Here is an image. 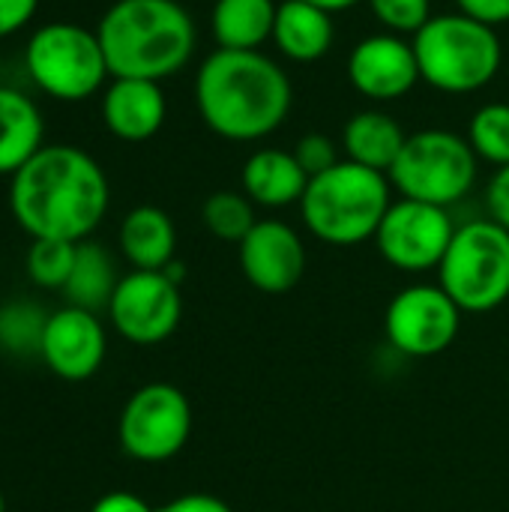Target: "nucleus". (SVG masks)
I'll return each mask as SVG.
<instances>
[{
  "instance_id": "1",
  "label": "nucleus",
  "mask_w": 509,
  "mask_h": 512,
  "mask_svg": "<svg viewBox=\"0 0 509 512\" xmlns=\"http://www.w3.org/2000/svg\"><path fill=\"white\" fill-rule=\"evenodd\" d=\"M111 189L102 165L72 144H45L12 174L9 207L33 240L81 243L108 213Z\"/></svg>"
},
{
  "instance_id": "2",
  "label": "nucleus",
  "mask_w": 509,
  "mask_h": 512,
  "mask_svg": "<svg viewBox=\"0 0 509 512\" xmlns=\"http://www.w3.org/2000/svg\"><path fill=\"white\" fill-rule=\"evenodd\" d=\"M195 105L207 129L219 138L261 141L291 114L294 84L264 51L216 48L198 66Z\"/></svg>"
},
{
  "instance_id": "3",
  "label": "nucleus",
  "mask_w": 509,
  "mask_h": 512,
  "mask_svg": "<svg viewBox=\"0 0 509 512\" xmlns=\"http://www.w3.org/2000/svg\"><path fill=\"white\" fill-rule=\"evenodd\" d=\"M111 78L165 81L195 54L198 30L177 0H117L99 21Z\"/></svg>"
},
{
  "instance_id": "4",
  "label": "nucleus",
  "mask_w": 509,
  "mask_h": 512,
  "mask_svg": "<svg viewBox=\"0 0 509 512\" xmlns=\"http://www.w3.org/2000/svg\"><path fill=\"white\" fill-rule=\"evenodd\" d=\"M390 204L393 186L387 174L342 159L309 180L300 216L315 240L327 246H360L375 240Z\"/></svg>"
},
{
  "instance_id": "5",
  "label": "nucleus",
  "mask_w": 509,
  "mask_h": 512,
  "mask_svg": "<svg viewBox=\"0 0 509 512\" xmlns=\"http://www.w3.org/2000/svg\"><path fill=\"white\" fill-rule=\"evenodd\" d=\"M411 45L420 81L441 93H477L495 81L504 63L498 30L465 12L432 15Z\"/></svg>"
},
{
  "instance_id": "6",
  "label": "nucleus",
  "mask_w": 509,
  "mask_h": 512,
  "mask_svg": "<svg viewBox=\"0 0 509 512\" xmlns=\"http://www.w3.org/2000/svg\"><path fill=\"white\" fill-rule=\"evenodd\" d=\"M438 285L468 315H486L509 300V231L495 219L456 228L438 267Z\"/></svg>"
},
{
  "instance_id": "7",
  "label": "nucleus",
  "mask_w": 509,
  "mask_h": 512,
  "mask_svg": "<svg viewBox=\"0 0 509 512\" xmlns=\"http://www.w3.org/2000/svg\"><path fill=\"white\" fill-rule=\"evenodd\" d=\"M477 162L468 138L450 129H420L408 135L387 177L402 198L450 210L474 189Z\"/></svg>"
},
{
  "instance_id": "8",
  "label": "nucleus",
  "mask_w": 509,
  "mask_h": 512,
  "mask_svg": "<svg viewBox=\"0 0 509 512\" xmlns=\"http://www.w3.org/2000/svg\"><path fill=\"white\" fill-rule=\"evenodd\" d=\"M24 66L33 84L60 102L90 99L111 78L96 30L75 21L42 24L24 48Z\"/></svg>"
},
{
  "instance_id": "9",
  "label": "nucleus",
  "mask_w": 509,
  "mask_h": 512,
  "mask_svg": "<svg viewBox=\"0 0 509 512\" xmlns=\"http://www.w3.org/2000/svg\"><path fill=\"white\" fill-rule=\"evenodd\" d=\"M192 435V405L174 384L153 381L138 387L117 423L120 447L129 459L144 465H162L174 459Z\"/></svg>"
},
{
  "instance_id": "10",
  "label": "nucleus",
  "mask_w": 509,
  "mask_h": 512,
  "mask_svg": "<svg viewBox=\"0 0 509 512\" xmlns=\"http://www.w3.org/2000/svg\"><path fill=\"white\" fill-rule=\"evenodd\" d=\"M456 228L447 207L399 198L381 219L375 246L390 267L402 273H429L441 267Z\"/></svg>"
},
{
  "instance_id": "11",
  "label": "nucleus",
  "mask_w": 509,
  "mask_h": 512,
  "mask_svg": "<svg viewBox=\"0 0 509 512\" xmlns=\"http://www.w3.org/2000/svg\"><path fill=\"white\" fill-rule=\"evenodd\" d=\"M462 309L450 300L441 285L417 282L402 288L384 315V333L390 345L414 360L444 354L459 330H462Z\"/></svg>"
},
{
  "instance_id": "12",
  "label": "nucleus",
  "mask_w": 509,
  "mask_h": 512,
  "mask_svg": "<svg viewBox=\"0 0 509 512\" xmlns=\"http://www.w3.org/2000/svg\"><path fill=\"white\" fill-rule=\"evenodd\" d=\"M111 327L132 345H159L174 336L183 318L180 285L165 270H132L120 276L108 303Z\"/></svg>"
},
{
  "instance_id": "13",
  "label": "nucleus",
  "mask_w": 509,
  "mask_h": 512,
  "mask_svg": "<svg viewBox=\"0 0 509 512\" xmlns=\"http://www.w3.org/2000/svg\"><path fill=\"white\" fill-rule=\"evenodd\" d=\"M108 354V333L96 312L63 306L48 315L39 360L51 375L69 384L90 381Z\"/></svg>"
},
{
  "instance_id": "14",
  "label": "nucleus",
  "mask_w": 509,
  "mask_h": 512,
  "mask_svg": "<svg viewBox=\"0 0 509 512\" xmlns=\"http://www.w3.org/2000/svg\"><path fill=\"white\" fill-rule=\"evenodd\" d=\"M237 255L246 282L261 294H288L306 273V243L282 219H258Z\"/></svg>"
},
{
  "instance_id": "15",
  "label": "nucleus",
  "mask_w": 509,
  "mask_h": 512,
  "mask_svg": "<svg viewBox=\"0 0 509 512\" xmlns=\"http://www.w3.org/2000/svg\"><path fill=\"white\" fill-rule=\"evenodd\" d=\"M351 87L372 102H396L420 81L414 45L396 33H372L348 54Z\"/></svg>"
},
{
  "instance_id": "16",
  "label": "nucleus",
  "mask_w": 509,
  "mask_h": 512,
  "mask_svg": "<svg viewBox=\"0 0 509 512\" xmlns=\"http://www.w3.org/2000/svg\"><path fill=\"white\" fill-rule=\"evenodd\" d=\"M168 114V102L159 81L147 78H111L102 93V120L120 141L153 138Z\"/></svg>"
},
{
  "instance_id": "17",
  "label": "nucleus",
  "mask_w": 509,
  "mask_h": 512,
  "mask_svg": "<svg viewBox=\"0 0 509 512\" xmlns=\"http://www.w3.org/2000/svg\"><path fill=\"white\" fill-rule=\"evenodd\" d=\"M243 195L267 210H282L300 204L309 186V174L291 150L264 147L255 150L243 165Z\"/></svg>"
},
{
  "instance_id": "18",
  "label": "nucleus",
  "mask_w": 509,
  "mask_h": 512,
  "mask_svg": "<svg viewBox=\"0 0 509 512\" xmlns=\"http://www.w3.org/2000/svg\"><path fill=\"white\" fill-rule=\"evenodd\" d=\"M336 39L333 15L306 3V0H282L276 12L273 42L294 63L321 60Z\"/></svg>"
},
{
  "instance_id": "19",
  "label": "nucleus",
  "mask_w": 509,
  "mask_h": 512,
  "mask_svg": "<svg viewBox=\"0 0 509 512\" xmlns=\"http://www.w3.org/2000/svg\"><path fill=\"white\" fill-rule=\"evenodd\" d=\"M120 252L132 270H165L177 252V228L162 207L141 204L120 222Z\"/></svg>"
},
{
  "instance_id": "20",
  "label": "nucleus",
  "mask_w": 509,
  "mask_h": 512,
  "mask_svg": "<svg viewBox=\"0 0 509 512\" xmlns=\"http://www.w3.org/2000/svg\"><path fill=\"white\" fill-rule=\"evenodd\" d=\"M405 141H408V135L399 126V120L390 117L381 108L357 111L342 129L345 159H351L357 165H366L372 171H381V174H390V168L399 159Z\"/></svg>"
},
{
  "instance_id": "21",
  "label": "nucleus",
  "mask_w": 509,
  "mask_h": 512,
  "mask_svg": "<svg viewBox=\"0 0 509 512\" xmlns=\"http://www.w3.org/2000/svg\"><path fill=\"white\" fill-rule=\"evenodd\" d=\"M45 120L27 93L0 87V174L21 171L45 144Z\"/></svg>"
},
{
  "instance_id": "22",
  "label": "nucleus",
  "mask_w": 509,
  "mask_h": 512,
  "mask_svg": "<svg viewBox=\"0 0 509 512\" xmlns=\"http://www.w3.org/2000/svg\"><path fill=\"white\" fill-rule=\"evenodd\" d=\"M276 12V0H216L210 12L213 39L228 51H261L273 39Z\"/></svg>"
},
{
  "instance_id": "23",
  "label": "nucleus",
  "mask_w": 509,
  "mask_h": 512,
  "mask_svg": "<svg viewBox=\"0 0 509 512\" xmlns=\"http://www.w3.org/2000/svg\"><path fill=\"white\" fill-rule=\"evenodd\" d=\"M117 282H120V276H117V267H114V258L108 255V249L93 240H81L69 282L63 285L69 306H78L87 312L108 309V303L117 291Z\"/></svg>"
},
{
  "instance_id": "24",
  "label": "nucleus",
  "mask_w": 509,
  "mask_h": 512,
  "mask_svg": "<svg viewBox=\"0 0 509 512\" xmlns=\"http://www.w3.org/2000/svg\"><path fill=\"white\" fill-rule=\"evenodd\" d=\"M42 306L30 300H9L0 306V351L9 357H39L42 333L48 324Z\"/></svg>"
},
{
  "instance_id": "25",
  "label": "nucleus",
  "mask_w": 509,
  "mask_h": 512,
  "mask_svg": "<svg viewBox=\"0 0 509 512\" xmlns=\"http://www.w3.org/2000/svg\"><path fill=\"white\" fill-rule=\"evenodd\" d=\"M201 219L207 231L225 243H243V237L255 228V204L243 192H213L204 201Z\"/></svg>"
},
{
  "instance_id": "26",
  "label": "nucleus",
  "mask_w": 509,
  "mask_h": 512,
  "mask_svg": "<svg viewBox=\"0 0 509 512\" xmlns=\"http://www.w3.org/2000/svg\"><path fill=\"white\" fill-rule=\"evenodd\" d=\"M468 144L474 147L477 159L492 162L498 168L509 165V105L489 102L474 111L468 123Z\"/></svg>"
},
{
  "instance_id": "27",
  "label": "nucleus",
  "mask_w": 509,
  "mask_h": 512,
  "mask_svg": "<svg viewBox=\"0 0 509 512\" xmlns=\"http://www.w3.org/2000/svg\"><path fill=\"white\" fill-rule=\"evenodd\" d=\"M75 252H78V243H69V240H33L27 261H24L30 282L48 291H63L75 264Z\"/></svg>"
},
{
  "instance_id": "28",
  "label": "nucleus",
  "mask_w": 509,
  "mask_h": 512,
  "mask_svg": "<svg viewBox=\"0 0 509 512\" xmlns=\"http://www.w3.org/2000/svg\"><path fill=\"white\" fill-rule=\"evenodd\" d=\"M372 15L387 33L417 36L432 21V0H369Z\"/></svg>"
},
{
  "instance_id": "29",
  "label": "nucleus",
  "mask_w": 509,
  "mask_h": 512,
  "mask_svg": "<svg viewBox=\"0 0 509 512\" xmlns=\"http://www.w3.org/2000/svg\"><path fill=\"white\" fill-rule=\"evenodd\" d=\"M294 156H297V162L303 165V171L309 174V180L318 177V174H324V171H330L333 165L342 162V159H339L336 141H333L330 135H324V132H309V135H303V138L297 141V147H294Z\"/></svg>"
},
{
  "instance_id": "30",
  "label": "nucleus",
  "mask_w": 509,
  "mask_h": 512,
  "mask_svg": "<svg viewBox=\"0 0 509 512\" xmlns=\"http://www.w3.org/2000/svg\"><path fill=\"white\" fill-rule=\"evenodd\" d=\"M36 9H39V0H0V39L27 27Z\"/></svg>"
},
{
  "instance_id": "31",
  "label": "nucleus",
  "mask_w": 509,
  "mask_h": 512,
  "mask_svg": "<svg viewBox=\"0 0 509 512\" xmlns=\"http://www.w3.org/2000/svg\"><path fill=\"white\" fill-rule=\"evenodd\" d=\"M486 207H489V219H495L509 231V165L498 168V174L492 177L486 189Z\"/></svg>"
},
{
  "instance_id": "32",
  "label": "nucleus",
  "mask_w": 509,
  "mask_h": 512,
  "mask_svg": "<svg viewBox=\"0 0 509 512\" xmlns=\"http://www.w3.org/2000/svg\"><path fill=\"white\" fill-rule=\"evenodd\" d=\"M459 12L489 24V27H501L509 21V0H456Z\"/></svg>"
},
{
  "instance_id": "33",
  "label": "nucleus",
  "mask_w": 509,
  "mask_h": 512,
  "mask_svg": "<svg viewBox=\"0 0 509 512\" xmlns=\"http://www.w3.org/2000/svg\"><path fill=\"white\" fill-rule=\"evenodd\" d=\"M156 512H234L222 498L216 495H207V492H189V495H180L168 504H162Z\"/></svg>"
},
{
  "instance_id": "34",
  "label": "nucleus",
  "mask_w": 509,
  "mask_h": 512,
  "mask_svg": "<svg viewBox=\"0 0 509 512\" xmlns=\"http://www.w3.org/2000/svg\"><path fill=\"white\" fill-rule=\"evenodd\" d=\"M90 512H156V507H150V504H147L141 495H135V492L117 489V492H105L102 498H96Z\"/></svg>"
},
{
  "instance_id": "35",
  "label": "nucleus",
  "mask_w": 509,
  "mask_h": 512,
  "mask_svg": "<svg viewBox=\"0 0 509 512\" xmlns=\"http://www.w3.org/2000/svg\"><path fill=\"white\" fill-rule=\"evenodd\" d=\"M306 3H312V6H318V9H324V12H348V9H354L357 3H363V0H306Z\"/></svg>"
},
{
  "instance_id": "36",
  "label": "nucleus",
  "mask_w": 509,
  "mask_h": 512,
  "mask_svg": "<svg viewBox=\"0 0 509 512\" xmlns=\"http://www.w3.org/2000/svg\"><path fill=\"white\" fill-rule=\"evenodd\" d=\"M0 512H6V498H3V492H0Z\"/></svg>"
}]
</instances>
